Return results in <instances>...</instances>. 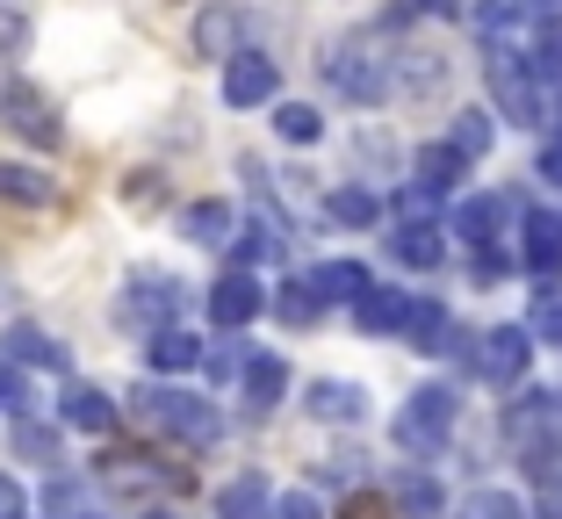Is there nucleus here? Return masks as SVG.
<instances>
[{
	"mask_svg": "<svg viewBox=\"0 0 562 519\" xmlns=\"http://www.w3.org/2000/svg\"><path fill=\"white\" fill-rule=\"evenodd\" d=\"M260 519H325V512H317L311 490H281V498H267V512H260Z\"/></svg>",
	"mask_w": 562,
	"mask_h": 519,
	"instance_id": "nucleus-36",
	"label": "nucleus"
},
{
	"mask_svg": "<svg viewBox=\"0 0 562 519\" xmlns=\"http://www.w3.org/2000/svg\"><path fill=\"white\" fill-rule=\"evenodd\" d=\"M274 318H281V325H317V318H325V296H317L311 274H296V282L274 289Z\"/></svg>",
	"mask_w": 562,
	"mask_h": 519,
	"instance_id": "nucleus-26",
	"label": "nucleus"
},
{
	"mask_svg": "<svg viewBox=\"0 0 562 519\" xmlns=\"http://www.w3.org/2000/svg\"><path fill=\"white\" fill-rule=\"evenodd\" d=\"M260 311H267V296H260V282H252L246 268H232L224 282L210 289V318L224 325V332H238V325H252Z\"/></svg>",
	"mask_w": 562,
	"mask_h": 519,
	"instance_id": "nucleus-9",
	"label": "nucleus"
},
{
	"mask_svg": "<svg viewBox=\"0 0 562 519\" xmlns=\"http://www.w3.org/2000/svg\"><path fill=\"white\" fill-rule=\"evenodd\" d=\"M527 361H533V332H527V325H497V332L476 339V361H469V369H476L483 383L513 390L519 375H527Z\"/></svg>",
	"mask_w": 562,
	"mask_h": 519,
	"instance_id": "nucleus-5",
	"label": "nucleus"
},
{
	"mask_svg": "<svg viewBox=\"0 0 562 519\" xmlns=\"http://www.w3.org/2000/svg\"><path fill=\"white\" fill-rule=\"evenodd\" d=\"M548 116H555V123H562V94H555V101H548Z\"/></svg>",
	"mask_w": 562,
	"mask_h": 519,
	"instance_id": "nucleus-44",
	"label": "nucleus"
},
{
	"mask_svg": "<svg viewBox=\"0 0 562 519\" xmlns=\"http://www.w3.org/2000/svg\"><path fill=\"white\" fill-rule=\"evenodd\" d=\"M66 426H80V433H109L116 426V404H109V390H94V383H66Z\"/></svg>",
	"mask_w": 562,
	"mask_h": 519,
	"instance_id": "nucleus-19",
	"label": "nucleus"
},
{
	"mask_svg": "<svg viewBox=\"0 0 562 519\" xmlns=\"http://www.w3.org/2000/svg\"><path fill=\"white\" fill-rule=\"evenodd\" d=\"M331 224H347V232H368V224H382V195L375 188H361V181H347V188H331Z\"/></svg>",
	"mask_w": 562,
	"mask_h": 519,
	"instance_id": "nucleus-25",
	"label": "nucleus"
},
{
	"mask_svg": "<svg viewBox=\"0 0 562 519\" xmlns=\"http://www.w3.org/2000/svg\"><path fill=\"white\" fill-rule=\"evenodd\" d=\"M281 390H289V361H281V353H252V361H246V383H238V397H246L252 411H274Z\"/></svg>",
	"mask_w": 562,
	"mask_h": 519,
	"instance_id": "nucleus-17",
	"label": "nucleus"
},
{
	"mask_svg": "<svg viewBox=\"0 0 562 519\" xmlns=\"http://www.w3.org/2000/svg\"><path fill=\"white\" fill-rule=\"evenodd\" d=\"M181 232L195 238V246H224V238H232V210H224V202H188V217H181Z\"/></svg>",
	"mask_w": 562,
	"mask_h": 519,
	"instance_id": "nucleus-29",
	"label": "nucleus"
},
{
	"mask_svg": "<svg viewBox=\"0 0 562 519\" xmlns=\"http://www.w3.org/2000/svg\"><path fill=\"white\" fill-rule=\"evenodd\" d=\"M505 217H513V195H469V202H454V238L462 246H491Z\"/></svg>",
	"mask_w": 562,
	"mask_h": 519,
	"instance_id": "nucleus-12",
	"label": "nucleus"
},
{
	"mask_svg": "<svg viewBox=\"0 0 562 519\" xmlns=\"http://www.w3.org/2000/svg\"><path fill=\"white\" fill-rule=\"evenodd\" d=\"M151 519H173V512H151Z\"/></svg>",
	"mask_w": 562,
	"mask_h": 519,
	"instance_id": "nucleus-45",
	"label": "nucleus"
},
{
	"mask_svg": "<svg viewBox=\"0 0 562 519\" xmlns=\"http://www.w3.org/2000/svg\"><path fill=\"white\" fill-rule=\"evenodd\" d=\"M131 404H137V419H145L151 433H173V440H188V448H210V440H216V411L202 397H188V390L137 383Z\"/></svg>",
	"mask_w": 562,
	"mask_h": 519,
	"instance_id": "nucleus-1",
	"label": "nucleus"
},
{
	"mask_svg": "<svg viewBox=\"0 0 562 519\" xmlns=\"http://www.w3.org/2000/svg\"><path fill=\"white\" fill-rule=\"evenodd\" d=\"M447 339H454V318H447V303H412V318H404V347L412 353H447Z\"/></svg>",
	"mask_w": 562,
	"mask_h": 519,
	"instance_id": "nucleus-18",
	"label": "nucleus"
},
{
	"mask_svg": "<svg viewBox=\"0 0 562 519\" xmlns=\"http://www.w3.org/2000/svg\"><path fill=\"white\" fill-rule=\"evenodd\" d=\"M116 311L131 325H145V339H151V332H166V325L181 318V282H173V274H131Z\"/></svg>",
	"mask_w": 562,
	"mask_h": 519,
	"instance_id": "nucleus-7",
	"label": "nucleus"
},
{
	"mask_svg": "<svg viewBox=\"0 0 562 519\" xmlns=\"http://www.w3.org/2000/svg\"><path fill=\"white\" fill-rule=\"evenodd\" d=\"M519 260H527L533 274H555V268H562V217H548V210H527V232H519Z\"/></svg>",
	"mask_w": 562,
	"mask_h": 519,
	"instance_id": "nucleus-14",
	"label": "nucleus"
},
{
	"mask_svg": "<svg viewBox=\"0 0 562 519\" xmlns=\"http://www.w3.org/2000/svg\"><path fill=\"white\" fill-rule=\"evenodd\" d=\"M0 411H8V419H22V411H30V383H22V369L8 361V353H0Z\"/></svg>",
	"mask_w": 562,
	"mask_h": 519,
	"instance_id": "nucleus-35",
	"label": "nucleus"
},
{
	"mask_svg": "<svg viewBox=\"0 0 562 519\" xmlns=\"http://www.w3.org/2000/svg\"><path fill=\"white\" fill-rule=\"evenodd\" d=\"M541 519H562V476H541Z\"/></svg>",
	"mask_w": 562,
	"mask_h": 519,
	"instance_id": "nucleus-40",
	"label": "nucleus"
},
{
	"mask_svg": "<svg viewBox=\"0 0 562 519\" xmlns=\"http://www.w3.org/2000/svg\"><path fill=\"white\" fill-rule=\"evenodd\" d=\"M462 519H527V512H519L513 490H476V498L462 505Z\"/></svg>",
	"mask_w": 562,
	"mask_h": 519,
	"instance_id": "nucleus-34",
	"label": "nucleus"
},
{
	"mask_svg": "<svg viewBox=\"0 0 562 519\" xmlns=\"http://www.w3.org/2000/svg\"><path fill=\"white\" fill-rule=\"evenodd\" d=\"M58 195V181L36 167H22V159H0V202H15V210H44V202Z\"/></svg>",
	"mask_w": 562,
	"mask_h": 519,
	"instance_id": "nucleus-20",
	"label": "nucleus"
},
{
	"mask_svg": "<svg viewBox=\"0 0 562 519\" xmlns=\"http://www.w3.org/2000/svg\"><path fill=\"white\" fill-rule=\"evenodd\" d=\"M353 318H361V332H404V318H412V296L404 289H368L361 303H353Z\"/></svg>",
	"mask_w": 562,
	"mask_h": 519,
	"instance_id": "nucleus-21",
	"label": "nucleus"
},
{
	"mask_svg": "<svg viewBox=\"0 0 562 519\" xmlns=\"http://www.w3.org/2000/svg\"><path fill=\"white\" fill-rule=\"evenodd\" d=\"M274 131L289 137V145H317V137H325V116H317L311 101H281V109H274Z\"/></svg>",
	"mask_w": 562,
	"mask_h": 519,
	"instance_id": "nucleus-30",
	"label": "nucleus"
},
{
	"mask_svg": "<svg viewBox=\"0 0 562 519\" xmlns=\"http://www.w3.org/2000/svg\"><path fill=\"white\" fill-rule=\"evenodd\" d=\"M311 419H325V426H361L368 419V390L325 375V383H311Z\"/></svg>",
	"mask_w": 562,
	"mask_h": 519,
	"instance_id": "nucleus-11",
	"label": "nucleus"
},
{
	"mask_svg": "<svg viewBox=\"0 0 562 519\" xmlns=\"http://www.w3.org/2000/svg\"><path fill=\"white\" fill-rule=\"evenodd\" d=\"M339 519H397V505L375 498V490H353V498L339 505Z\"/></svg>",
	"mask_w": 562,
	"mask_h": 519,
	"instance_id": "nucleus-37",
	"label": "nucleus"
},
{
	"mask_svg": "<svg viewBox=\"0 0 562 519\" xmlns=\"http://www.w3.org/2000/svg\"><path fill=\"white\" fill-rule=\"evenodd\" d=\"M412 167H418V188H432V195H454V181H462V167H469V159H454V145L440 137V145H426V151H418Z\"/></svg>",
	"mask_w": 562,
	"mask_h": 519,
	"instance_id": "nucleus-28",
	"label": "nucleus"
},
{
	"mask_svg": "<svg viewBox=\"0 0 562 519\" xmlns=\"http://www.w3.org/2000/svg\"><path fill=\"white\" fill-rule=\"evenodd\" d=\"M8 454H15V462H58V426H44V419H30V411H22V419H8Z\"/></svg>",
	"mask_w": 562,
	"mask_h": 519,
	"instance_id": "nucleus-23",
	"label": "nucleus"
},
{
	"mask_svg": "<svg viewBox=\"0 0 562 519\" xmlns=\"http://www.w3.org/2000/svg\"><path fill=\"white\" fill-rule=\"evenodd\" d=\"M491 94L513 123H548V94H541V72L527 58H491Z\"/></svg>",
	"mask_w": 562,
	"mask_h": 519,
	"instance_id": "nucleus-6",
	"label": "nucleus"
},
{
	"mask_svg": "<svg viewBox=\"0 0 562 519\" xmlns=\"http://www.w3.org/2000/svg\"><path fill=\"white\" fill-rule=\"evenodd\" d=\"M390 260H397V268H440L447 260V238H440V224H397V232H390Z\"/></svg>",
	"mask_w": 562,
	"mask_h": 519,
	"instance_id": "nucleus-15",
	"label": "nucleus"
},
{
	"mask_svg": "<svg viewBox=\"0 0 562 519\" xmlns=\"http://www.w3.org/2000/svg\"><path fill=\"white\" fill-rule=\"evenodd\" d=\"M432 210H440V195H432V188H418V181L397 188V224H432Z\"/></svg>",
	"mask_w": 562,
	"mask_h": 519,
	"instance_id": "nucleus-33",
	"label": "nucleus"
},
{
	"mask_svg": "<svg viewBox=\"0 0 562 519\" xmlns=\"http://www.w3.org/2000/svg\"><path fill=\"white\" fill-rule=\"evenodd\" d=\"M8 361H22V369H50V375H66L72 369V347L58 332H44V325H15L8 332Z\"/></svg>",
	"mask_w": 562,
	"mask_h": 519,
	"instance_id": "nucleus-10",
	"label": "nucleus"
},
{
	"mask_svg": "<svg viewBox=\"0 0 562 519\" xmlns=\"http://www.w3.org/2000/svg\"><path fill=\"white\" fill-rule=\"evenodd\" d=\"M418 15H454V8H462V0H412Z\"/></svg>",
	"mask_w": 562,
	"mask_h": 519,
	"instance_id": "nucleus-43",
	"label": "nucleus"
},
{
	"mask_svg": "<svg viewBox=\"0 0 562 519\" xmlns=\"http://www.w3.org/2000/svg\"><path fill=\"white\" fill-rule=\"evenodd\" d=\"M325 87H339L347 101H390V58H382L368 36H339V44L325 50Z\"/></svg>",
	"mask_w": 562,
	"mask_h": 519,
	"instance_id": "nucleus-2",
	"label": "nucleus"
},
{
	"mask_svg": "<svg viewBox=\"0 0 562 519\" xmlns=\"http://www.w3.org/2000/svg\"><path fill=\"white\" fill-rule=\"evenodd\" d=\"M311 282H317V296H325V303H361L368 289H375V274H368L361 260H325Z\"/></svg>",
	"mask_w": 562,
	"mask_h": 519,
	"instance_id": "nucleus-22",
	"label": "nucleus"
},
{
	"mask_svg": "<svg viewBox=\"0 0 562 519\" xmlns=\"http://www.w3.org/2000/svg\"><path fill=\"white\" fill-rule=\"evenodd\" d=\"M252 353H260V347H246V339L232 332V339H224V347H216V353L202 347V369H210L216 383H246V361H252Z\"/></svg>",
	"mask_w": 562,
	"mask_h": 519,
	"instance_id": "nucleus-31",
	"label": "nucleus"
},
{
	"mask_svg": "<svg viewBox=\"0 0 562 519\" xmlns=\"http://www.w3.org/2000/svg\"><path fill=\"white\" fill-rule=\"evenodd\" d=\"M267 498H274V490H267V476H232V484L216 490V519H260Z\"/></svg>",
	"mask_w": 562,
	"mask_h": 519,
	"instance_id": "nucleus-27",
	"label": "nucleus"
},
{
	"mask_svg": "<svg viewBox=\"0 0 562 519\" xmlns=\"http://www.w3.org/2000/svg\"><path fill=\"white\" fill-rule=\"evenodd\" d=\"M527 332H533V339H548V347H562V296H541V311H533Z\"/></svg>",
	"mask_w": 562,
	"mask_h": 519,
	"instance_id": "nucleus-38",
	"label": "nucleus"
},
{
	"mask_svg": "<svg viewBox=\"0 0 562 519\" xmlns=\"http://www.w3.org/2000/svg\"><path fill=\"white\" fill-rule=\"evenodd\" d=\"M232 36H238V15H224V8H210V15L195 22V44L210 50V58H232Z\"/></svg>",
	"mask_w": 562,
	"mask_h": 519,
	"instance_id": "nucleus-32",
	"label": "nucleus"
},
{
	"mask_svg": "<svg viewBox=\"0 0 562 519\" xmlns=\"http://www.w3.org/2000/svg\"><path fill=\"white\" fill-rule=\"evenodd\" d=\"M22 44H30V22H22V15H0V50H8V58H15Z\"/></svg>",
	"mask_w": 562,
	"mask_h": 519,
	"instance_id": "nucleus-39",
	"label": "nucleus"
},
{
	"mask_svg": "<svg viewBox=\"0 0 562 519\" xmlns=\"http://www.w3.org/2000/svg\"><path fill=\"white\" fill-rule=\"evenodd\" d=\"M454 419H462L454 390L426 383V390H412V404L397 411V440H404V448H418V454H440V440L454 433Z\"/></svg>",
	"mask_w": 562,
	"mask_h": 519,
	"instance_id": "nucleus-4",
	"label": "nucleus"
},
{
	"mask_svg": "<svg viewBox=\"0 0 562 519\" xmlns=\"http://www.w3.org/2000/svg\"><path fill=\"white\" fill-rule=\"evenodd\" d=\"M145 361H151V375L202 369V339H195V332H181V325H166V332H151V339H145Z\"/></svg>",
	"mask_w": 562,
	"mask_h": 519,
	"instance_id": "nucleus-16",
	"label": "nucleus"
},
{
	"mask_svg": "<svg viewBox=\"0 0 562 519\" xmlns=\"http://www.w3.org/2000/svg\"><path fill=\"white\" fill-rule=\"evenodd\" d=\"M0 519H22V484L15 476H0Z\"/></svg>",
	"mask_w": 562,
	"mask_h": 519,
	"instance_id": "nucleus-41",
	"label": "nucleus"
},
{
	"mask_svg": "<svg viewBox=\"0 0 562 519\" xmlns=\"http://www.w3.org/2000/svg\"><path fill=\"white\" fill-rule=\"evenodd\" d=\"M491 137H497L491 109H454V123H447V145H454V159H469V167L491 151Z\"/></svg>",
	"mask_w": 562,
	"mask_h": 519,
	"instance_id": "nucleus-24",
	"label": "nucleus"
},
{
	"mask_svg": "<svg viewBox=\"0 0 562 519\" xmlns=\"http://www.w3.org/2000/svg\"><path fill=\"white\" fill-rule=\"evenodd\" d=\"M281 94V66L267 58V50H232L224 58V101L232 109H260V101Z\"/></svg>",
	"mask_w": 562,
	"mask_h": 519,
	"instance_id": "nucleus-8",
	"label": "nucleus"
},
{
	"mask_svg": "<svg viewBox=\"0 0 562 519\" xmlns=\"http://www.w3.org/2000/svg\"><path fill=\"white\" fill-rule=\"evenodd\" d=\"M390 505H397V519H447V490L432 484L426 470H397V484H390Z\"/></svg>",
	"mask_w": 562,
	"mask_h": 519,
	"instance_id": "nucleus-13",
	"label": "nucleus"
},
{
	"mask_svg": "<svg viewBox=\"0 0 562 519\" xmlns=\"http://www.w3.org/2000/svg\"><path fill=\"white\" fill-rule=\"evenodd\" d=\"M0 123L22 137V145H58L66 137V123H58V109H50V94L36 80H22V72H0Z\"/></svg>",
	"mask_w": 562,
	"mask_h": 519,
	"instance_id": "nucleus-3",
	"label": "nucleus"
},
{
	"mask_svg": "<svg viewBox=\"0 0 562 519\" xmlns=\"http://www.w3.org/2000/svg\"><path fill=\"white\" fill-rule=\"evenodd\" d=\"M541 181L562 188V137H555V145H541Z\"/></svg>",
	"mask_w": 562,
	"mask_h": 519,
	"instance_id": "nucleus-42",
	"label": "nucleus"
}]
</instances>
